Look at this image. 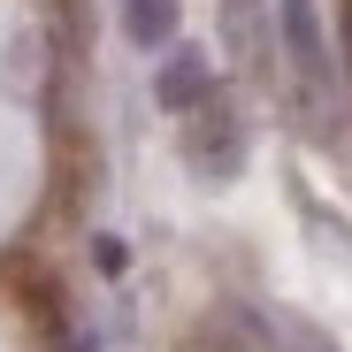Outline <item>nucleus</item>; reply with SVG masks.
Segmentation results:
<instances>
[{
    "label": "nucleus",
    "instance_id": "obj_6",
    "mask_svg": "<svg viewBox=\"0 0 352 352\" xmlns=\"http://www.w3.org/2000/svg\"><path fill=\"white\" fill-rule=\"evenodd\" d=\"M69 352H100V337H77V344H69Z\"/></svg>",
    "mask_w": 352,
    "mask_h": 352
},
{
    "label": "nucleus",
    "instance_id": "obj_1",
    "mask_svg": "<svg viewBox=\"0 0 352 352\" xmlns=\"http://www.w3.org/2000/svg\"><path fill=\"white\" fill-rule=\"evenodd\" d=\"M184 161L199 184H230V176L245 168V123H238V107H230L222 92H207L192 107V131H184Z\"/></svg>",
    "mask_w": 352,
    "mask_h": 352
},
{
    "label": "nucleus",
    "instance_id": "obj_5",
    "mask_svg": "<svg viewBox=\"0 0 352 352\" xmlns=\"http://www.w3.org/2000/svg\"><path fill=\"white\" fill-rule=\"evenodd\" d=\"M222 23H230V46L261 62V0H222Z\"/></svg>",
    "mask_w": 352,
    "mask_h": 352
},
{
    "label": "nucleus",
    "instance_id": "obj_7",
    "mask_svg": "<svg viewBox=\"0 0 352 352\" xmlns=\"http://www.w3.org/2000/svg\"><path fill=\"white\" fill-rule=\"evenodd\" d=\"M344 54H352V16H344Z\"/></svg>",
    "mask_w": 352,
    "mask_h": 352
},
{
    "label": "nucleus",
    "instance_id": "obj_4",
    "mask_svg": "<svg viewBox=\"0 0 352 352\" xmlns=\"http://www.w3.org/2000/svg\"><path fill=\"white\" fill-rule=\"evenodd\" d=\"M123 38L138 46V54H161L168 38H176V0H123Z\"/></svg>",
    "mask_w": 352,
    "mask_h": 352
},
{
    "label": "nucleus",
    "instance_id": "obj_2",
    "mask_svg": "<svg viewBox=\"0 0 352 352\" xmlns=\"http://www.w3.org/2000/svg\"><path fill=\"white\" fill-rule=\"evenodd\" d=\"M276 38L291 54V69H299L307 92H329V69H337V54H329V31H322V8L314 0H276Z\"/></svg>",
    "mask_w": 352,
    "mask_h": 352
},
{
    "label": "nucleus",
    "instance_id": "obj_3",
    "mask_svg": "<svg viewBox=\"0 0 352 352\" xmlns=\"http://www.w3.org/2000/svg\"><path fill=\"white\" fill-rule=\"evenodd\" d=\"M214 92V69H207V46H176L168 62H161V77H153V100L168 107V115H192L199 100Z\"/></svg>",
    "mask_w": 352,
    "mask_h": 352
}]
</instances>
